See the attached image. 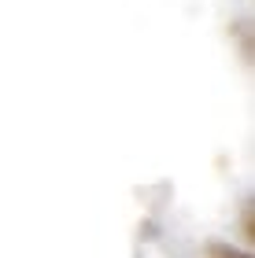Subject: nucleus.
<instances>
[{
    "label": "nucleus",
    "instance_id": "f257e3e1",
    "mask_svg": "<svg viewBox=\"0 0 255 258\" xmlns=\"http://www.w3.org/2000/svg\"><path fill=\"white\" fill-rule=\"evenodd\" d=\"M207 258H251V254L229 247V243H211V247H207Z\"/></svg>",
    "mask_w": 255,
    "mask_h": 258
}]
</instances>
